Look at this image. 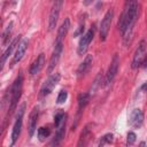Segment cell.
Returning a JSON list of instances; mask_svg holds the SVG:
<instances>
[{
	"label": "cell",
	"instance_id": "cell-8",
	"mask_svg": "<svg viewBox=\"0 0 147 147\" xmlns=\"http://www.w3.org/2000/svg\"><path fill=\"white\" fill-rule=\"evenodd\" d=\"M93 37H94V29H90L84 34H82V38L79 40L78 48H77L78 55H84L87 52L88 46H90L91 41L93 40Z\"/></svg>",
	"mask_w": 147,
	"mask_h": 147
},
{
	"label": "cell",
	"instance_id": "cell-19",
	"mask_svg": "<svg viewBox=\"0 0 147 147\" xmlns=\"http://www.w3.org/2000/svg\"><path fill=\"white\" fill-rule=\"evenodd\" d=\"M88 101H90V94L88 93H80L78 95V111L79 113L86 107Z\"/></svg>",
	"mask_w": 147,
	"mask_h": 147
},
{
	"label": "cell",
	"instance_id": "cell-6",
	"mask_svg": "<svg viewBox=\"0 0 147 147\" xmlns=\"http://www.w3.org/2000/svg\"><path fill=\"white\" fill-rule=\"evenodd\" d=\"M60 78H61V76L59 72H55L52 76H49L48 79L44 83V85L40 88V96H47L48 94H51L52 91L57 85V83L60 82Z\"/></svg>",
	"mask_w": 147,
	"mask_h": 147
},
{
	"label": "cell",
	"instance_id": "cell-20",
	"mask_svg": "<svg viewBox=\"0 0 147 147\" xmlns=\"http://www.w3.org/2000/svg\"><path fill=\"white\" fill-rule=\"evenodd\" d=\"M13 26H14V22L10 21V22L8 23V25L6 26L5 31L2 32V45H3V46L8 42L9 38H10V34H11V31H13Z\"/></svg>",
	"mask_w": 147,
	"mask_h": 147
},
{
	"label": "cell",
	"instance_id": "cell-22",
	"mask_svg": "<svg viewBox=\"0 0 147 147\" xmlns=\"http://www.w3.org/2000/svg\"><path fill=\"white\" fill-rule=\"evenodd\" d=\"M51 134V129L49 127H39L38 129V137H39V139L42 141L45 138H47L48 136Z\"/></svg>",
	"mask_w": 147,
	"mask_h": 147
},
{
	"label": "cell",
	"instance_id": "cell-15",
	"mask_svg": "<svg viewBox=\"0 0 147 147\" xmlns=\"http://www.w3.org/2000/svg\"><path fill=\"white\" fill-rule=\"evenodd\" d=\"M44 64H45V54H39V56L33 61V63L31 64V68H30V74L31 75H37L41 71V69L44 68Z\"/></svg>",
	"mask_w": 147,
	"mask_h": 147
},
{
	"label": "cell",
	"instance_id": "cell-3",
	"mask_svg": "<svg viewBox=\"0 0 147 147\" xmlns=\"http://www.w3.org/2000/svg\"><path fill=\"white\" fill-rule=\"evenodd\" d=\"M25 111V103H22L18 109H17V114H16V118H15V123L13 125V130H11V145H15V142L17 141L21 131H22V124H23V115Z\"/></svg>",
	"mask_w": 147,
	"mask_h": 147
},
{
	"label": "cell",
	"instance_id": "cell-27",
	"mask_svg": "<svg viewBox=\"0 0 147 147\" xmlns=\"http://www.w3.org/2000/svg\"><path fill=\"white\" fill-rule=\"evenodd\" d=\"M144 61H145V62H142V63H145V68H147V56H145Z\"/></svg>",
	"mask_w": 147,
	"mask_h": 147
},
{
	"label": "cell",
	"instance_id": "cell-2",
	"mask_svg": "<svg viewBox=\"0 0 147 147\" xmlns=\"http://www.w3.org/2000/svg\"><path fill=\"white\" fill-rule=\"evenodd\" d=\"M22 87H23V76L20 74L15 82L13 83L10 87V99H9V109H8V115H10L17 107V102L21 98L22 94Z\"/></svg>",
	"mask_w": 147,
	"mask_h": 147
},
{
	"label": "cell",
	"instance_id": "cell-23",
	"mask_svg": "<svg viewBox=\"0 0 147 147\" xmlns=\"http://www.w3.org/2000/svg\"><path fill=\"white\" fill-rule=\"evenodd\" d=\"M113 134L111 133H107V134H105L102 138H101V140H100V142H99V146H103V145H106V144H110L111 141H113Z\"/></svg>",
	"mask_w": 147,
	"mask_h": 147
},
{
	"label": "cell",
	"instance_id": "cell-25",
	"mask_svg": "<svg viewBox=\"0 0 147 147\" xmlns=\"http://www.w3.org/2000/svg\"><path fill=\"white\" fill-rule=\"evenodd\" d=\"M100 79H101V72L96 76V78H95V80H94V84H93V87H92L91 92H93V93H94V92H95V91H96V90L102 85V84H101V82H100Z\"/></svg>",
	"mask_w": 147,
	"mask_h": 147
},
{
	"label": "cell",
	"instance_id": "cell-24",
	"mask_svg": "<svg viewBox=\"0 0 147 147\" xmlns=\"http://www.w3.org/2000/svg\"><path fill=\"white\" fill-rule=\"evenodd\" d=\"M67 98H68V92L62 90V91H60V93H59V95H57L56 102H57L59 105L64 103V102H65V100H67Z\"/></svg>",
	"mask_w": 147,
	"mask_h": 147
},
{
	"label": "cell",
	"instance_id": "cell-13",
	"mask_svg": "<svg viewBox=\"0 0 147 147\" xmlns=\"http://www.w3.org/2000/svg\"><path fill=\"white\" fill-rule=\"evenodd\" d=\"M38 115H39V110L38 107H34L29 116V126H28V131H29V136L32 137L34 134V131L37 129V121H38Z\"/></svg>",
	"mask_w": 147,
	"mask_h": 147
},
{
	"label": "cell",
	"instance_id": "cell-17",
	"mask_svg": "<svg viewBox=\"0 0 147 147\" xmlns=\"http://www.w3.org/2000/svg\"><path fill=\"white\" fill-rule=\"evenodd\" d=\"M21 40V36H18V37H16L10 44H9V46L7 47V49L3 52V54H2V59H1V68L3 67V64H5V62H6V60L9 57V55L13 53V51L15 49V48H17V46H18V44L21 42L20 41Z\"/></svg>",
	"mask_w": 147,
	"mask_h": 147
},
{
	"label": "cell",
	"instance_id": "cell-7",
	"mask_svg": "<svg viewBox=\"0 0 147 147\" xmlns=\"http://www.w3.org/2000/svg\"><path fill=\"white\" fill-rule=\"evenodd\" d=\"M146 51H147V44L145 40H141L139 42L136 52H134V55H133V60H132V68L133 69H137L142 64L145 55H146Z\"/></svg>",
	"mask_w": 147,
	"mask_h": 147
},
{
	"label": "cell",
	"instance_id": "cell-12",
	"mask_svg": "<svg viewBox=\"0 0 147 147\" xmlns=\"http://www.w3.org/2000/svg\"><path fill=\"white\" fill-rule=\"evenodd\" d=\"M26 49H28V40L23 39V40H21V42L18 44V46L16 48V52H15L13 61H11V65H15L17 62H20L22 60V57L24 56Z\"/></svg>",
	"mask_w": 147,
	"mask_h": 147
},
{
	"label": "cell",
	"instance_id": "cell-26",
	"mask_svg": "<svg viewBox=\"0 0 147 147\" xmlns=\"http://www.w3.org/2000/svg\"><path fill=\"white\" fill-rule=\"evenodd\" d=\"M136 139H137V136L134 132H129L127 133V145H133L136 142Z\"/></svg>",
	"mask_w": 147,
	"mask_h": 147
},
{
	"label": "cell",
	"instance_id": "cell-10",
	"mask_svg": "<svg viewBox=\"0 0 147 147\" xmlns=\"http://www.w3.org/2000/svg\"><path fill=\"white\" fill-rule=\"evenodd\" d=\"M118 65H119V59H118V55L115 54L113 56V60H111L109 68L107 70V74H106V84H110L114 80V78L118 71Z\"/></svg>",
	"mask_w": 147,
	"mask_h": 147
},
{
	"label": "cell",
	"instance_id": "cell-11",
	"mask_svg": "<svg viewBox=\"0 0 147 147\" xmlns=\"http://www.w3.org/2000/svg\"><path fill=\"white\" fill-rule=\"evenodd\" d=\"M142 123H144V114H142V111L140 109H138V108L133 109L131 111V114H130V117H129L130 126L138 129V127H140L142 125Z\"/></svg>",
	"mask_w": 147,
	"mask_h": 147
},
{
	"label": "cell",
	"instance_id": "cell-14",
	"mask_svg": "<svg viewBox=\"0 0 147 147\" xmlns=\"http://www.w3.org/2000/svg\"><path fill=\"white\" fill-rule=\"evenodd\" d=\"M65 124H67V117L62 121V123L60 125L56 126V132H55V136H54V139L52 141V145H60L61 141L63 140L64 138V134H65Z\"/></svg>",
	"mask_w": 147,
	"mask_h": 147
},
{
	"label": "cell",
	"instance_id": "cell-4",
	"mask_svg": "<svg viewBox=\"0 0 147 147\" xmlns=\"http://www.w3.org/2000/svg\"><path fill=\"white\" fill-rule=\"evenodd\" d=\"M63 2H64V0H54V3L52 6L51 13H49V18H48V30L49 31L54 30V28L56 26L61 9L63 7Z\"/></svg>",
	"mask_w": 147,
	"mask_h": 147
},
{
	"label": "cell",
	"instance_id": "cell-5",
	"mask_svg": "<svg viewBox=\"0 0 147 147\" xmlns=\"http://www.w3.org/2000/svg\"><path fill=\"white\" fill-rule=\"evenodd\" d=\"M113 17H114V10L109 9L105 14V16L101 21V24H100V40H102V41H105L108 37V32H109V29H110V25H111Z\"/></svg>",
	"mask_w": 147,
	"mask_h": 147
},
{
	"label": "cell",
	"instance_id": "cell-1",
	"mask_svg": "<svg viewBox=\"0 0 147 147\" xmlns=\"http://www.w3.org/2000/svg\"><path fill=\"white\" fill-rule=\"evenodd\" d=\"M138 17V0H126L122 16L118 21V29L124 36V45L127 46L133 36L134 24Z\"/></svg>",
	"mask_w": 147,
	"mask_h": 147
},
{
	"label": "cell",
	"instance_id": "cell-28",
	"mask_svg": "<svg viewBox=\"0 0 147 147\" xmlns=\"http://www.w3.org/2000/svg\"><path fill=\"white\" fill-rule=\"evenodd\" d=\"M145 87H146V88H147V85H146V86H145Z\"/></svg>",
	"mask_w": 147,
	"mask_h": 147
},
{
	"label": "cell",
	"instance_id": "cell-9",
	"mask_svg": "<svg viewBox=\"0 0 147 147\" xmlns=\"http://www.w3.org/2000/svg\"><path fill=\"white\" fill-rule=\"evenodd\" d=\"M62 51H63V41H60V42H56L55 41L54 49H53V53H52V56H51V60H49V63H48V68H47V71L49 74L57 65V63L60 61V57L62 55Z\"/></svg>",
	"mask_w": 147,
	"mask_h": 147
},
{
	"label": "cell",
	"instance_id": "cell-16",
	"mask_svg": "<svg viewBox=\"0 0 147 147\" xmlns=\"http://www.w3.org/2000/svg\"><path fill=\"white\" fill-rule=\"evenodd\" d=\"M92 62H93L92 55H86L85 59H84V61L79 64V67H78V69H77V76H78V77L84 76V75L90 70V68H91V65H92Z\"/></svg>",
	"mask_w": 147,
	"mask_h": 147
},
{
	"label": "cell",
	"instance_id": "cell-18",
	"mask_svg": "<svg viewBox=\"0 0 147 147\" xmlns=\"http://www.w3.org/2000/svg\"><path fill=\"white\" fill-rule=\"evenodd\" d=\"M69 28H70V20L67 17L64 18L63 23L61 24V26L59 28V31H57V36H56V42H60V41H63L64 37L67 36L68 31H69Z\"/></svg>",
	"mask_w": 147,
	"mask_h": 147
},
{
	"label": "cell",
	"instance_id": "cell-21",
	"mask_svg": "<svg viewBox=\"0 0 147 147\" xmlns=\"http://www.w3.org/2000/svg\"><path fill=\"white\" fill-rule=\"evenodd\" d=\"M90 129L88 126H85L84 130L82 131V134H80V138H79V141H78V146H84L87 144V140H88V137H90Z\"/></svg>",
	"mask_w": 147,
	"mask_h": 147
}]
</instances>
